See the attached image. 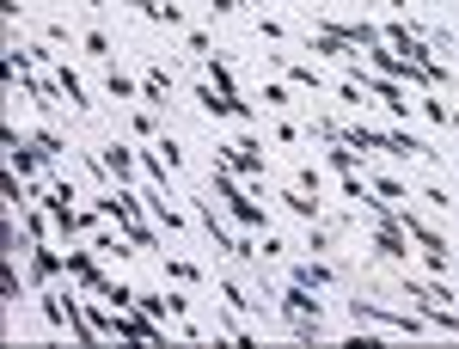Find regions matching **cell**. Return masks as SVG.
I'll use <instances>...</instances> for the list:
<instances>
[{
    "label": "cell",
    "mask_w": 459,
    "mask_h": 349,
    "mask_svg": "<svg viewBox=\"0 0 459 349\" xmlns=\"http://www.w3.org/2000/svg\"><path fill=\"white\" fill-rule=\"evenodd\" d=\"M276 307L288 313V331H294L300 344H318V337H325V301H318V288L288 282V288H276Z\"/></svg>",
    "instance_id": "1"
},
{
    "label": "cell",
    "mask_w": 459,
    "mask_h": 349,
    "mask_svg": "<svg viewBox=\"0 0 459 349\" xmlns=\"http://www.w3.org/2000/svg\"><path fill=\"white\" fill-rule=\"evenodd\" d=\"M209 184H214V196L227 203V214L246 227V233H270V214H264V203H251V184L239 172H227V166H214L209 172Z\"/></svg>",
    "instance_id": "2"
},
{
    "label": "cell",
    "mask_w": 459,
    "mask_h": 349,
    "mask_svg": "<svg viewBox=\"0 0 459 349\" xmlns=\"http://www.w3.org/2000/svg\"><path fill=\"white\" fill-rule=\"evenodd\" d=\"M214 166H227V172H239L257 190L264 172H270V153H264V141L257 135H239V141H214Z\"/></svg>",
    "instance_id": "3"
},
{
    "label": "cell",
    "mask_w": 459,
    "mask_h": 349,
    "mask_svg": "<svg viewBox=\"0 0 459 349\" xmlns=\"http://www.w3.org/2000/svg\"><path fill=\"white\" fill-rule=\"evenodd\" d=\"M350 318H355V325H380V331H398V337H423V331H429V318L417 313V307H411V313H398V307L361 301V294L350 301Z\"/></svg>",
    "instance_id": "4"
},
{
    "label": "cell",
    "mask_w": 459,
    "mask_h": 349,
    "mask_svg": "<svg viewBox=\"0 0 459 349\" xmlns=\"http://www.w3.org/2000/svg\"><path fill=\"white\" fill-rule=\"evenodd\" d=\"M190 221H196V227H203V233L214 240V251H233V257H257V251H251L239 233H227V221L214 214V203H190Z\"/></svg>",
    "instance_id": "5"
},
{
    "label": "cell",
    "mask_w": 459,
    "mask_h": 349,
    "mask_svg": "<svg viewBox=\"0 0 459 349\" xmlns=\"http://www.w3.org/2000/svg\"><path fill=\"white\" fill-rule=\"evenodd\" d=\"M368 245H374L380 257H392V264H411V233H404L392 214H374V227H368Z\"/></svg>",
    "instance_id": "6"
},
{
    "label": "cell",
    "mask_w": 459,
    "mask_h": 349,
    "mask_svg": "<svg viewBox=\"0 0 459 349\" xmlns=\"http://www.w3.org/2000/svg\"><path fill=\"white\" fill-rule=\"evenodd\" d=\"M190 99H196L203 117H251L246 99H239V92H221L214 80H196V86H190Z\"/></svg>",
    "instance_id": "7"
},
{
    "label": "cell",
    "mask_w": 459,
    "mask_h": 349,
    "mask_svg": "<svg viewBox=\"0 0 459 349\" xmlns=\"http://www.w3.org/2000/svg\"><path fill=\"white\" fill-rule=\"evenodd\" d=\"M25 276H31V288H43V282L68 276V251H56L49 240H37L31 251H25Z\"/></svg>",
    "instance_id": "8"
},
{
    "label": "cell",
    "mask_w": 459,
    "mask_h": 349,
    "mask_svg": "<svg viewBox=\"0 0 459 349\" xmlns=\"http://www.w3.org/2000/svg\"><path fill=\"white\" fill-rule=\"evenodd\" d=\"M172 203H178V196H172V190H160V184H147V190H142V209H147V221H153L160 233H184V221H190V214L172 209Z\"/></svg>",
    "instance_id": "9"
},
{
    "label": "cell",
    "mask_w": 459,
    "mask_h": 349,
    "mask_svg": "<svg viewBox=\"0 0 459 349\" xmlns=\"http://www.w3.org/2000/svg\"><path fill=\"white\" fill-rule=\"evenodd\" d=\"M92 209L105 214V221H123V227H129V221H142V196H129V190H123V184H110V190H99V196H92Z\"/></svg>",
    "instance_id": "10"
},
{
    "label": "cell",
    "mask_w": 459,
    "mask_h": 349,
    "mask_svg": "<svg viewBox=\"0 0 459 349\" xmlns=\"http://www.w3.org/2000/svg\"><path fill=\"white\" fill-rule=\"evenodd\" d=\"M99 160H105V172L117 178V184H135V172H142V153H135L129 141H105Z\"/></svg>",
    "instance_id": "11"
},
{
    "label": "cell",
    "mask_w": 459,
    "mask_h": 349,
    "mask_svg": "<svg viewBox=\"0 0 459 349\" xmlns=\"http://www.w3.org/2000/svg\"><path fill=\"white\" fill-rule=\"evenodd\" d=\"M68 282L74 288H99L105 282V257L86 245V251H68Z\"/></svg>",
    "instance_id": "12"
},
{
    "label": "cell",
    "mask_w": 459,
    "mask_h": 349,
    "mask_svg": "<svg viewBox=\"0 0 459 349\" xmlns=\"http://www.w3.org/2000/svg\"><path fill=\"white\" fill-rule=\"evenodd\" d=\"M276 203H282V209L294 214V221H307V227H313V221H325V203H318L313 190H300V184H288V190H276Z\"/></svg>",
    "instance_id": "13"
},
{
    "label": "cell",
    "mask_w": 459,
    "mask_h": 349,
    "mask_svg": "<svg viewBox=\"0 0 459 349\" xmlns=\"http://www.w3.org/2000/svg\"><path fill=\"white\" fill-rule=\"evenodd\" d=\"M380 147L398 153V160H435V147L423 135H411V129H380Z\"/></svg>",
    "instance_id": "14"
},
{
    "label": "cell",
    "mask_w": 459,
    "mask_h": 349,
    "mask_svg": "<svg viewBox=\"0 0 459 349\" xmlns=\"http://www.w3.org/2000/svg\"><path fill=\"white\" fill-rule=\"evenodd\" d=\"M49 68H56V86H62V99H68L74 110H92V92H86V80H80V74H74L68 62H62V56H56Z\"/></svg>",
    "instance_id": "15"
},
{
    "label": "cell",
    "mask_w": 459,
    "mask_h": 349,
    "mask_svg": "<svg viewBox=\"0 0 459 349\" xmlns=\"http://www.w3.org/2000/svg\"><path fill=\"white\" fill-rule=\"evenodd\" d=\"M288 282H300V288H337V264L331 257H307V264H294Z\"/></svg>",
    "instance_id": "16"
},
{
    "label": "cell",
    "mask_w": 459,
    "mask_h": 349,
    "mask_svg": "<svg viewBox=\"0 0 459 349\" xmlns=\"http://www.w3.org/2000/svg\"><path fill=\"white\" fill-rule=\"evenodd\" d=\"M105 92L117 99V105H142V80H135V74H123L117 62H105Z\"/></svg>",
    "instance_id": "17"
},
{
    "label": "cell",
    "mask_w": 459,
    "mask_h": 349,
    "mask_svg": "<svg viewBox=\"0 0 459 349\" xmlns=\"http://www.w3.org/2000/svg\"><path fill=\"white\" fill-rule=\"evenodd\" d=\"M257 99H264V110H270V117H288V110H300V86H288V80H270Z\"/></svg>",
    "instance_id": "18"
},
{
    "label": "cell",
    "mask_w": 459,
    "mask_h": 349,
    "mask_svg": "<svg viewBox=\"0 0 459 349\" xmlns=\"http://www.w3.org/2000/svg\"><path fill=\"white\" fill-rule=\"evenodd\" d=\"M361 160H368V153H361V147H350L343 135H337V141H325V166H331L337 178H343V172H361Z\"/></svg>",
    "instance_id": "19"
},
{
    "label": "cell",
    "mask_w": 459,
    "mask_h": 349,
    "mask_svg": "<svg viewBox=\"0 0 459 349\" xmlns=\"http://www.w3.org/2000/svg\"><path fill=\"white\" fill-rule=\"evenodd\" d=\"M417 110H423L429 123H441V129H459V110L447 105V99H441L435 86H423V92H417Z\"/></svg>",
    "instance_id": "20"
},
{
    "label": "cell",
    "mask_w": 459,
    "mask_h": 349,
    "mask_svg": "<svg viewBox=\"0 0 459 349\" xmlns=\"http://www.w3.org/2000/svg\"><path fill=\"white\" fill-rule=\"evenodd\" d=\"M166 99H172V74H166V68H147L142 74V105L166 110Z\"/></svg>",
    "instance_id": "21"
},
{
    "label": "cell",
    "mask_w": 459,
    "mask_h": 349,
    "mask_svg": "<svg viewBox=\"0 0 459 349\" xmlns=\"http://www.w3.org/2000/svg\"><path fill=\"white\" fill-rule=\"evenodd\" d=\"M282 74H288V86H300V92H325V86H331L313 62H282Z\"/></svg>",
    "instance_id": "22"
},
{
    "label": "cell",
    "mask_w": 459,
    "mask_h": 349,
    "mask_svg": "<svg viewBox=\"0 0 459 349\" xmlns=\"http://www.w3.org/2000/svg\"><path fill=\"white\" fill-rule=\"evenodd\" d=\"M160 129H166V123H160V110H153V105H135V110H129V135H135V141H153Z\"/></svg>",
    "instance_id": "23"
},
{
    "label": "cell",
    "mask_w": 459,
    "mask_h": 349,
    "mask_svg": "<svg viewBox=\"0 0 459 349\" xmlns=\"http://www.w3.org/2000/svg\"><path fill=\"white\" fill-rule=\"evenodd\" d=\"M160 264H166V282H184V288H203V270H196V264H190V257H160Z\"/></svg>",
    "instance_id": "24"
},
{
    "label": "cell",
    "mask_w": 459,
    "mask_h": 349,
    "mask_svg": "<svg viewBox=\"0 0 459 349\" xmlns=\"http://www.w3.org/2000/svg\"><path fill=\"white\" fill-rule=\"evenodd\" d=\"M142 19L147 25H184V6H178V0H147Z\"/></svg>",
    "instance_id": "25"
},
{
    "label": "cell",
    "mask_w": 459,
    "mask_h": 349,
    "mask_svg": "<svg viewBox=\"0 0 459 349\" xmlns=\"http://www.w3.org/2000/svg\"><path fill=\"white\" fill-rule=\"evenodd\" d=\"M221 301L239 307V313H257V307H264V301H251V294H246V282H239V276H221Z\"/></svg>",
    "instance_id": "26"
},
{
    "label": "cell",
    "mask_w": 459,
    "mask_h": 349,
    "mask_svg": "<svg viewBox=\"0 0 459 349\" xmlns=\"http://www.w3.org/2000/svg\"><path fill=\"white\" fill-rule=\"evenodd\" d=\"M135 307H142L147 318H160V325L172 318V307H166V288H135Z\"/></svg>",
    "instance_id": "27"
},
{
    "label": "cell",
    "mask_w": 459,
    "mask_h": 349,
    "mask_svg": "<svg viewBox=\"0 0 459 349\" xmlns=\"http://www.w3.org/2000/svg\"><path fill=\"white\" fill-rule=\"evenodd\" d=\"M80 49H86V56H99V62H117V43H110V31H99V25H92V31H80Z\"/></svg>",
    "instance_id": "28"
},
{
    "label": "cell",
    "mask_w": 459,
    "mask_h": 349,
    "mask_svg": "<svg viewBox=\"0 0 459 349\" xmlns=\"http://www.w3.org/2000/svg\"><path fill=\"white\" fill-rule=\"evenodd\" d=\"M153 153L166 160V172H184V147H178L172 129H160V135H153Z\"/></svg>",
    "instance_id": "29"
},
{
    "label": "cell",
    "mask_w": 459,
    "mask_h": 349,
    "mask_svg": "<svg viewBox=\"0 0 459 349\" xmlns=\"http://www.w3.org/2000/svg\"><path fill=\"white\" fill-rule=\"evenodd\" d=\"M92 294H105L110 307H135V288H129V282H123V276H105V282H99V288H92Z\"/></svg>",
    "instance_id": "30"
},
{
    "label": "cell",
    "mask_w": 459,
    "mask_h": 349,
    "mask_svg": "<svg viewBox=\"0 0 459 349\" xmlns=\"http://www.w3.org/2000/svg\"><path fill=\"white\" fill-rule=\"evenodd\" d=\"M368 184H374V196H386V203H411V184H398V178H386V172H374Z\"/></svg>",
    "instance_id": "31"
},
{
    "label": "cell",
    "mask_w": 459,
    "mask_h": 349,
    "mask_svg": "<svg viewBox=\"0 0 459 349\" xmlns=\"http://www.w3.org/2000/svg\"><path fill=\"white\" fill-rule=\"evenodd\" d=\"M43 43H49V49H80V31H68L62 19H49V25H43Z\"/></svg>",
    "instance_id": "32"
},
{
    "label": "cell",
    "mask_w": 459,
    "mask_h": 349,
    "mask_svg": "<svg viewBox=\"0 0 459 349\" xmlns=\"http://www.w3.org/2000/svg\"><path fill=\"white\" fill-rule=\"evenodd\" d=\"M0 301H25V288H19V264H13V257H0Z\"/></svg>",
    "instance_id": "33"
},
{
    "label": "cell",
    "mask_w": 459,
    "mask_h": 349,
    "mask_svg": "<svg viewBox=\"0 0 459 349\" xmlns=\"http://www.w3.org/2000/svg\"><path fill=\"white\" fill-rule=\"evenodd\" d=\"M37 147H43V160H62V153H68V141H62V135H56V129H37Z\"/></svg>",
    "instance_id": "34"
},
{
    "label": "cell",
    "mask_w": 459,
    "mask_h": 349,
    "mask_svg": "<svg viewBox=\"0 0 459 349\" xmlns=\"http://www.w3.org/2000/svg\"><path fill=\"white\" fill-rule=\"evenodd\" d=\"M184 49H190V56H214V37L209 31H184Z\"/></svg>",
    "instance_id": "35"
},
{
    "label": "cell",
    "mask_w": 459,
    "mask_h": 349,
    "mask_svg": "<svg viewBox=\"0 0 459 349\" xmlns=\"http://www.w3.org/2000/svg\"><path fill=\"white\" fill-rule=\"evenodd\" d=\"M294 184H300V190H313V196L325 190V178H318V166H294Z\"/></svg>",
    "instance_id": "36"
},
{
    "label": "cell",
    "mask_w": 459,
    "mask_h": 349,
    "mask_svg": "<svg viewBox=\"0 0 459 349\" xmlns=\"http://www.w3.org/2000/svg\"><path fill=\"white\" fill-rule=\"evenodd\" d=\"M257 37H270V43H288V37H294V31H288L282 19H264V25H257Z\"/></svg>",
    "instance_id": "37"
},
{
    "label": "cell",
    "mask_w": 459,
    "mask_h": 349,
    "mask_svg": "<svg viewBox=\"0 0 459 349\" xmlns=\"http://www.w3.org/2000/svg\"><path fill=\"white\" fill-rule=\"evenodd\" d=\"M239 6H246V0H214V13H239Z\"/></svg>",
    "instance_id": "38"
},
{
    "label": "cell",
    "mask_w": 459,
    "mask_h": 349,
    "mask_svg": "<svg viewBox=\"0 0 459 349\" xmlns=\"http://www.w3.org/2000/svg\"><path fill=\"white\" fill-rule=\"evenodd\" d=\"M386 6H398V13H411V0H386Z\"/></svg>",
    "instance_id": "39"
},
{
    "label": "cell",
    "mask_w": 459,
    "mask_h": 349,
    "mask_svg": "<svg viewBox=\"0 0 459 349\" xmlns=\"http://www.w3.org/2000/svg\"><path fill=\"white\" fill-rule=\"evenodd\" d=\"M117 6H135V13H142V6H147V0H117Z\"/></svg>",
    "instance_id": "40"
},
{
    "label": "cell",
    "mask_w": 459,
    "mask_h": 349,
    "mask_svg": "<svg viewBox=\"0 0 459 349\" xmlns=\"http://www.w3.org/2000/svg\"><path fill=\"white\" fill-rule=\"evenodd\" d=\"M294 6H307V0H294Z\"/></svg>",
    "instance_id": "41"
},
{
    "label": "cell",
    "mask_w": 459,
    "mask_h": 349,
    "mask_svg": "<svg viewBox=\"0 0 459 349\" xmlns=\"http://www.w3.org/2000/svg\"><path fill=\"white\" fill-rule=\"evenodd\" d=\"M454 160H459V153H454Z\"/></svg>",
    "instance_id": "42"
}]
</instances>
